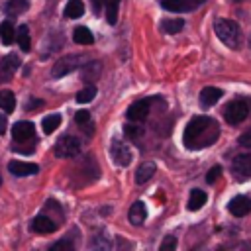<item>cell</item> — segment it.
I'll return each instance as SVG.
<instances>
[{"mask_svg": "<svg viewBox=\"0 0 251 251\" xmlns=\"http://www.w3.org/2000/svg\"><path fill=\"white\" fill-rule=\"evenodd\" d=\"M6 116L4 114H0V133H6Z\"/></svg>", "mask_w": 251, "mask_h": 251, "instance_id": "cell-35", "label": "cell"}, {"mask_svg": "<svg viewBox=\"0 0 251 251\" xmlns=\"http://www.w3.org/2000/svg\"><path fill=\"white\" fill-rule=\"evenodd\" d=\"M220 98H222V90L216 88V86H206V88H202V92H200V104H202L204 108L214 106Z\"/></svg>", "mask_w": 251, "mask_h": 251, "instance_id": "cell-14", "label": "cell"}, {"mask_svg": "<svg viewBox=\"0 0 251 251\" xmlns=\"http://www.w3.org/2000/svg\"><path fill=\"white\" fill-rule=\"evenodd\" d=\"M106 4V20L108 24H116L118 22V6H120V0H104Z\"/></svg>", "mask_w": 251, "mask_h": 251, "instance_id": "cell-27", "label": "cell"}, {"mask_svg": "<svg viewBox=\"0 0 251 251\" xmlns=\"http://www.w3.org/2000/svg\"><path fill=\"white\" fill-rule=\"evenodd\" d=\"M82 12H84V4H82V0H69L67 6H65V16L71 18V20L80 18Z\"/></svg>", "mask_w": 251, "mask_h": 251, "instance_id": "cell-21", "label": "cell"}, {"mask_svg": "<svg viewBox=\"0 0 251 251\" xmlns=\"http://www.w3.org/2000/svg\"><path fill=\"white\" fill-rule=\"evenodd\" d=\"M41 126H43V131H45V133H53V131L61 126V116H59V114H49V116L43 118Z\"/></svg>", "mask_w": 251, "mask_h": 251, "instance_id": "cell-25", "label": "cell"}, {"mask_svg": "<svg viewBox=\"0 0 251 251\" xmlns=\"http://www.w3.org/2000/svg\"><path fill=\"white\" fill-rule=\"evenodd\" d=\"M51 249H53V251H59V249H73V243H71V241L61 239V241L53 243V245H51Z\"/></svg>", "mask_w": 251, "mask_h": 251, "instance_id": "cell-34", "label": "cell"}, {"mask_svg": "<svg viewBox=\"0 0 251 251\" xmlns=\"http://www.w3.org/2000/svg\"><path fill=\"white\" fill-rule=\"evenodd\" d=\"M27 6H29L27 0H10V2L6 4V12H8V16H18V14L25 12Z\"/></svg>", "mask_w": 251, "mask_h": 251, "instance_id": "cell-26", "label": "cell"}, {"mask_svg": "<svg viewBox=\"0 0 251 251\" xmlns=\"http://www.w3.org/2000/svg\"><path fill=\"white\" fill-rule=\"evenodd\" d=\"M239 145H243V147H251V127L239 135Z\"/></svg>", "mask_w": 251, "mask_h": 251, "instance_id": "cell-33", "label": "cell"}, {"mask_svg": "<svg viewBox=\"0 0 251 251\" xmlns=\"http://www.w3.org/2000/svg\"><path fill=\"white\" fill-rule=\"evenodd\" d=\"M249 114V106L245 100H233L224 108V118L227 124H241Z\"/></svg>", "mask_w": 251, "mask_h": 251, "instance_id": "cell-4", "label": "cell"}, {"mask_svg": "<svg viewBox=\"0 0 251 251\" xmlns=\"http://www.w3.org/2000/svg\"><path fill=\"white\" fill-rule=\"evenodd\" d=\"M235 2H241V0H235Z\"/></svg>", "mask_w": 251, "mask_h": 251, "instance_id": "cell-36", "label": "cell"}, {"mask_svg": "<svg viewBox=\"0 0 251 251\" xmlns=\"http://www.w3.org/2000/svg\"><path fill=\"white\" fill-rule=\"evenodd\" d=\"M220 137V126L214 118L210 116H194L182 133V143L190 151L204 149L208 145H214L216 139Z\"/></svg>", "mask_w": 251, "mask_h": 251, "instance_id": "cell-1", "label": "cell"}, {"mask_svg": "<svg viewBox=\"0 0 251 251\" xmlns=\"http://www.w3.org/2000/svg\"><path fill=\"white\" fill-rule=\"evenodd\" d=\"M94 96H96V88H94V86H86V88H82V90L76 94V102H78V104H88V102L94 100Z\"/></svg>", "mask_w": 251, "mask_h": 251, "instance_id": "cell-28", "label": "cell"}, {"mask_svg": "<svg viewBox=\"0 0 251 251\" xmlns=\"http://www.w3.org/2000/svg\"><path fill=\"white\" fill-rule=\"evenodd\" d=\"M124 131H126V135H127V137H133V139L141 135V127H139V126H126V127H124Z\"/></svg>", "mask_w": 251, "mask_h": 251, "instance_id": "cell-30", "label": "cell"}, {"mask_svg": "<svg viewBox=\"0 0 251 251\" xmlns=\"http://www.w3.org/2000/svg\"><path fill=\"white\" fill-rule=\"evenodd\" d=\"M33 133H35V127L31 122H16L12 126V137L16 141H27L33 137Z\"/></svg>", "mask_w": 251, "mask_h": 251, "instance_id": "cell-13", "label": "cell"}, {"mask_svg": "<svg viewBox=\"0 0 251 251\" xmlns=\"http://www.w3.org/2000/svg\"><path fill=\"white\" fill-rule=\"evenodd\" d=\"M73 39H75V43H78V45H90V43L94 41V35H92V31H90L88 27L78 25V27L73 31Z\"/></svg>", "mask_w": 251, "mask_h": 251, "instance_id": "cell-18", "label": "cell"}, {"mask_svg": "<svg viewBox=\"0 0 251 251\" xmlns=\"http://www.w3.org/2000/svg\"><path fill=\"white\" fill-rule=\"evenodd\" d=\"M153 175H155V163L147 161V163H141V165L137 167V171H135V180H137L139 184H143V182H147Z\"/></svg>", "mask_w": 251, "mask_h": 251, "instance_id": "cell-17", "label": "cell"}, {"mask_svg": "<svg viewBox=\"0 0 251 251\" xmlns=\"http://www.w3.org/2000/svg\"><path fill=\"white\" fill-rule=\"evenodd\" d=\"M16 41L18 45L22 47V51H29L31 49V39H29V27L27 25H20L18 31H16Z\"/></svg>", "mask_w": 251, "mask_h": 251, "instance_id": "cell-19", "label": "cell"}, {"mask_svg": "<svg viewBox=\"0 0 251 251\" xmlns=\"http://www.w3.org/2000/svg\"><path fill=\"white\" fill-rule=\"evenodd\" d=\"M0 184H2V178H0Z\"/></svg>", "mask_w": 251, "mask_h": 251, "instance_id": "cell-37", "label": "cell"}, {"mask_svg": "<svg viewBox=\"0 0 251 251\" xmlns=\"http://www.w3.org/2000/svg\"><path fill=\"white\" fill-rule=\"evenodd\" d=\"M84 61H86L84 55H67V57L55 61V65H53V69H51V75H53L55 78H61V76H65V75L76 71L80 65H84Z\"/></svg>", "mask_w": 251, "mask_h": 251, "instance_id": "cell-3", "label": "cell"}, {"mask_svg": "<svg viewBox=\"0 0 251 251\" xmlns=\"http://www.w3.org/2000/svg\"><path fill=\"white\" fill-rule=\"evenodd\" d=\"M214 29H216L218 39H220L224 45H227V47H231V49H235V47L239 45L241 33H239V25H237L233 20H218L216 25H214Z\"/></svg>", "mask_w": 251, "mask_h": 251, "instance_id": "cell-2", "label": "cell"}, {"mask_svg": "<svg viewBox=\"0 0 251 251\" xmlns=\"http://www.w3.org/2000/svg\"><path fill=\"white\" fill-rule=\"evenodd\" d=\"M80 151V141L75 135H63L55 143V155L57 157H75Z\"/></svg>", "mask_w": 251, "mask_h": 251, "instance_id": "cell-5", "label": "cell"}, {"mask_svg": "<svg viewBox=\"0 0 251 251\" xmlns=\"http://www.w3.org/2000/svg\"><path fill=\"white\" fill-rule=\"evenodd\" d=\"M249 45H251V39H249Z\"/></svg>", "mask_w": 251, "mask_h": 251, "instance_id": "cell-38", "label": "cell"}, {"mask_svg": "<svg viewBox=\"0 0 251 251\" xmlns=\"http://www.w3.org/2000/svg\"><path fill=\"white\" fill-rule=\"evenodd\" d=\"M204 204H206V192L194 188V190L190 192V198H188V210H190V212H196V210H200Z\"/></svg>", "mask_w": 251, "mask_h": 251, "instance_id": "cell-20", "label": "cell"}, {"mask_svg": "<svg viewBox=\"0 0 251 251\" xmlns=\"http://www.w3.org/2000/svg\"><path fill=\"white\" fill-rule=\"evenodd\" d=\"M20 67V59L16 55H6L2 61H0V82H6L14 76L16 69Z\"/></svg>", "mask_w": 251, "mask_h": 251, "instance_id": "cell-12", "label": "cell"}, {"mask_svg": "<svg viewBox=\"0 0 251 251\" xmlns=\"http://www.w3.org/2000/svg\"><path fill=\"white\" fill-rule=\"evenodd\" d=\"M88 120H90L88 110H78V112L75 114V122H76V124H86Z\"/></svg>", "mask_w": 251, "mask_h": 251, "instance_id": "cell-31", "label": "cell"}, {"mask_svg": "<svg viewBox=\"0 0 251 251\" xmlns=\"http://www.w3.org/2000/svg\"><path fill=\"white\" fill-rule=\"evenodd\" d=\"M112 157H114V163L120 165V167H127L131 163V149L120 141V139H114L112 143Z\"/></svg>", "mask_w": 251, "mask_h": 251, "instance_id": "cell-7", "label": "cell"}, {"mask_svg": "<svg viewBox=\"0 0 251 251\" xmlns=\"http://www.w3.org/2000/svg\"><path fill=\"white\" fill-rule=\"evenodd\" d=\"M145 216H147L145 204H143L141 200L133 202V204H131V208H129V214H127L129 222H131L133 226H141V224H143V220H145Z\"/></svg>", "mask_w": 251, "mask_h": 251, "instance_id": "cell-16", "label": "cell"}, {"mask_svg": "<svg viewBox=\"0 0 251 251\" xmlns=\"http://www.w3.org/2000/svg\"><path fill=\"white\" fill-rule=\"evenodd\" d=\"M16 39V31H14V25H12V22H2L0 24V41L4 43V45H10L12 41Z\"/></svg>", "mask_w": 251, "mask_h": 251, "instance_id": "cell-22", "label": "cell"}, {"mask_svg": "<svg viewBox=\"0 0 251 251\" xmlns=\"http://www.w3.org/2000/svg\"><path fill=\"white\" fill-rule=\"evenodd\" d=\"M8 169H10V173L16 175V176H29V175L39 173V165L27 163V161H10V163H8Z\"/></svg>", "mask_w": 251, "mask_h": 251, "instance_id": "cell-11", "label": "cell"}, {"mask_svg": "<svg viewBox=\"0 0 251 251\" xmlns=\"http://www.w3.org/2000/svg\"><path fill=\"white\" fill-rule=\"evenodd\" d=\"M0 108L4 110V112H14V108H16V96H14V92H10V90H2L0 92Z\"/></svg>", "mask_w": 251, "mask_h": 251, "instance_id": "cell-23", "label": "cell"}, {"mask_svg": "<svg viewBox=\"0 0 251 251\" xmlns=\"http://www.w3.org/2000/svg\"><path fill=\"white\" fill-rule=\"evenodd\" d=\"M231 171H233V175H235L237 180H249L251 178V153L237 155L233 159Z\"/></svg>", "mask_w": 251, "mask_h": 251, "instance_id": "cell-6", "label": "cell"}, {"mask_svg": "<svg viewBox=\"0 0 251 251\" xmlns=\"http://www.w3.org/2000/svg\"><path fill=\"white\" fill-rule=\"evenodd\" d=\"M182 25H184V22L180 20V18H169V20H165L163 24H161V29L165 31V33H178L180 29H182Z\"/></svg>", "mask_w": 251, "mask_h": 251, "instance_id": "cell-24", "label": "cell"}, {"mask_svg": "<svg viewBox=\"0 0 251 251\" xmlns=\"http://www.w3.org/2000/svg\"><path fill=\"white\" fill-rule=\"evenodd\" d=\"M204 0H163V8L169 12H192L196 10Z\"/></svg>", "mask_w": 251, "mask_h": 251, "instance_id": "cell-10", "label": "cell"}, {"mask_svg": "<svg viewBox=\"0 0 251 251\" xmlns=\"http://www.w3.org/2000/svg\"><path fill=\"white\" fill-rule=\"evenodd\" d=\"M173 249H176V239H175L173 235H169V237H165V241L161 243V251H173Z\"/></svg>", "mask_w": 251, "mask_h": 251, "instance_id": "cell-29", "label": "cell"}, {"mask_svg": "<svg viewBox=\"0 0 251 251\" xmlns=\"http://www.w3.org/2000/svg\"><path fill=\"white\" fill-rule=\"evenodd\" d=\"M227 208H229V212H231L235 218H243V216H247V214L251 212V198H247V196H243V194L233 196V198L229 200Z\"/></svg>", "mask_w": 251, "mask_h": 251, "instance_id": "cell-9", "label": "cell"}, {"mask_svg": "<svg viewBox=\"0 0 251 251\" xmlns=\"http://www.w3.org/2000/svg\"><path fill=\"white\" fill-rule=\"evenodd\" d=\"M220 173H222V169L220 167H214V169H210L208 171V175H206V180L212 184V182H216L218 180V176H220Z\"/></svg>", "mask_w": 251, "mask_h": 251, "instance_id": "cell-32", "label": "cell"}, {"mask_svg": "<svg viewBox=\"0 0 251 251\" xmlns=\"http://www.w3.org/2000/svg\"><path fill=\"white\" fill-rule=\"evenodd\" d=\"M94 2H98V0H94Z\"/></svg>", "mask_w": 251, "mask_h": 251, "instance_id": "cell-39", "label": "cell"}, {"mask_svg": "<svg viewBox=\"0 0 251 251\" xmlns=\"http://www.w3.org/2000/svg\"><path fill=\"white\" fill-rule=\"evenodd\" d=\"M55 227H57V224L53 220H49L47 216H37L31 222V229L35 233H51V231H55Z\"/></svg>", "mask_w": 251, "mask_h": 251, "instance_id": "cell-15", "label": "cell"}, {"mask_svg": "<svg viewBox=\"0 0 251 251\" xmlns=\"http://www.w3.org/2000/svg\"><path fill=\"white\" fill-rule=\"evenodd\" d=\"M149 110H151V100H147V98L137 100V102H133L127 108V120H131V122H143L147 118Z\"/></svg>", "mask_w": 251, "mask_h": 251, "instance_id": "cell-8", "label": "cell"}]
</instances>
